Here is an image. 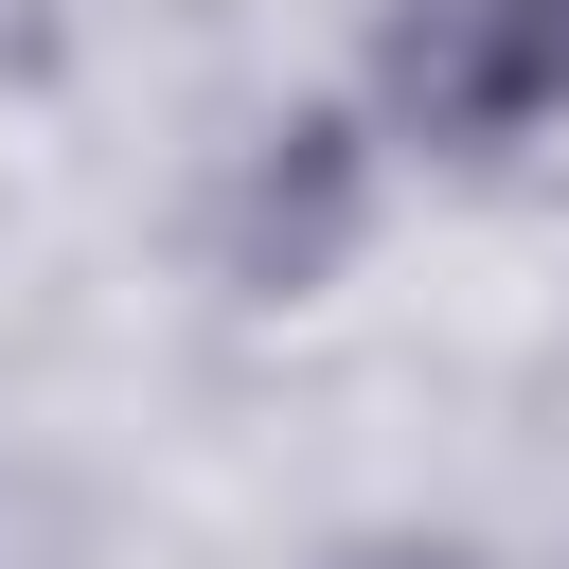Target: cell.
<instances>
[{
	"label": "cell",
	"instance_id": "1",
	"mask_svg": "<svg viewBox=\"0 0 569 569\" xmlns=\"http://www.w3.org/2000/svg\"><path fill=\"white\" fill-rule=\"evenodd\" d=\"M569 89V0H409L391 18V107L427 142H516Z\"/></svg>",
	"mask_w": 569,
	"mask_h": 569
}]
</instances>
